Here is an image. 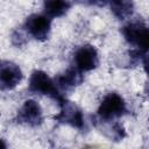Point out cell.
<instances>
[{
  "mask_svg": "<svg viewBox=\"0 0 149 149\" xmlns=\"http://www.w3.org/2000/svg\"><path fill=\"white\" fill-rule=\"evenodd\" d=\"M28 90L31 93L35 94H43L52 98L56 101H59L62 98H64L61 92L58 91V87L44 71L42 70H35L33 71L30 78H29V84H28Z\"/></svg>",
  "mask_w": 149,
  "mask_h": 149,
  "instance_id": "obj_1",
  "label": "cell"
},
{
  "mask_svg": "<svg viewBox=\"0 0 149 149\" xmlns=\"http://www.w3.org/2000/svg\"><path fill=\"white\" fill-rule=\"evenodd\" d=\"M127 111L125 99L115 92H111L104 97L99 107L98 115L104 121H113L116 118L123 115Z\"/></svg>",
  "mask_w": 149,
  "mask_h": 149,
  "instance_id": "obj_2",
  "label": "cell"
},
{
  "mask_svg": "<svg viewBox=\"0 0 149 149\" xmlns=\"http://www.w3.org/2000/svg\"><path fill=\"white\" fill-rule=\"evenodd\" d=\"M121 31L125 40L129 44L139 48V50L143 52H147L149 44V33H148V27L144 22L132 21L126 26H123Z\"/></svg>",
  "mask_w": 149,
  "mask_h": 149,
  "instance_id": "obj_3",
  "label": "cell"
},
{
  "mask_svg": "<svg viewBox=\"0 0 149 149\" xmlns=\"http://www.w3.org/2000/svg\"><path fill=\"white\" fill-rule=\"evenodd\" d=\"M57 102L59 106V112L55 116V119L62 123L70 125L77 129H83V127L85 126V120L81 109L74 102L65 98H62Z\"/></svg>",
  "mask_w": 149,
  "mask_h": 149,
  "instance_id": "obj_4",
  "label": "cell"
},
{
  "mask_svg": "<svg viewBox=\"0 0 149 149\" xmlns=\"http://www.w3.org/2000/svg\"><path fill=\"white\" fill-rule=\"evenodd\" d=\"M24 28L28 34L37 41H45L51 29V19L45 14H33L27 17Z\"/></svg>",
  "mask_w": 149,
  "mask_h": 149,
  "instance_id": "obj_5",
  "label": "cell"
},
{
  "mask_svg": "<svg viewBox=\"0 0 149 149\" xmlns=\"http://www.w3.org/2000/svg\"><path fill=\"white\" fill-rule=\"evenodd\" d=\"M74 66L81 72H87L94 70L99 64L98 51L93 45L85 44L79 47L73 56Z\"/></svg>",
  "mask_w": 149,
  "mask_h": 149,
  "instance_id": "obj_6",
  "label": "cell"
},
{
  "mask_svg": "<svg viewBox=\"0 0 149 149\" xmlns=\"http://www.w3.org/2000/svg\"><path fill=\"white\" fill-rule=\"evenodd\" d=\"M22 79V71L20 66L9 61L0 59V87L3 90H12L19 85Z\"/></svg>",
  "mask_w": 149,
  "mask_h": 149,
  "instance_id": "obj_7",
  "label": "cell"
},
{
  "mask_svg": "<svg viewBox=\"0 0 149 149\" xmlns=\"http://www.w3.org/2000/svg\"><path fill=\"white\" fill-rule=\"evenodd\" d=\"M43 120V112L38 102L35 100H26L17 112V122L35 127L41 125Z\"/></svg>",
  "mask_w": 149,
  "mask_h": 149,
  "instance_id": "obj_8",
  "label": "cell"
},
{
  "mask_svg": "<svg viewBox=\"0 0 149 149\" xmlns=\"http://www.w3.org/2000/svg\"><path fill=\"white\" fill-rule=\"evenodd\" d=\"M83 79H84L83 72L74 66V68L68 69L64 73L59 74L55 79V83L57 84L58 87H62V88H71V87H74V86L79 85L83 81Z\"/></svg>",
  "mask_w": 149,
  "mask_h": 149,
  "instance_id": "obj_9",
  "label": "cell"
},
{
  "mask_svg": "<svg viewBox=\"0 0 149 149\" xmlns=\"http://www.w3.org/2000/svg\"><path fill=\"white\" fill-rule=\"evenodd\" d=\"M111 12L118 20H126L134 13V0H109Z\"/></svg>",
  "mask_w": 149,
  "mask_h": 149,
  "instance_id": "obj_10",
  "label": "cell"
},
{
  "mask_svg": "<svg viewBox=\"0 0 149 149\" xmlns=\"http://www.w3.org/2000/svg\"><path fill=\"white\" fill-rule=\"evenodd\" d=\"M71 7L69 0H44L43 9L48 17H59L63 16Z\"/></svg>",
  "mask_w": 149,
  "mask_h": 149,
  "instance_id": "obj_11",
  "label": "cell"
},
{
  "mask_svg": "<svg viewBox=\"0 0 149 149\" xmlns=\"http://www.w3.org/2000/svg\"><path fill=\"white\" fill-rule=\"evenodd\" d=\"M109 0H90V2L92 5H95V6H104L108 2Z\"/></svg>",
  "mask_w": 149,
  "mask_h": 149,
  "instance_id": "obj_12",
  "label": "cell"
},
{
  "mask_svg": "<svg viewBox=\"0 0 149 149\" xmlns=\"http://www.w3.org/2000/svg\"><path fill=\"white\" fill-rule=\"evenodd\" d=\"M0 148H6V143L0 139Z\"/></svg>",
  "mask_w": 149,
  "mask_h": 149,
  "instance_id": "obj_13",
  "label": "cell"
}]
</instances>
